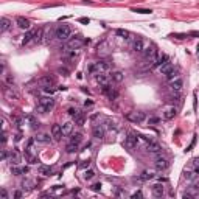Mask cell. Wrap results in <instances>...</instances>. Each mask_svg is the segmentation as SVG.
I'll use <instances>...</instances> for the list:
<instances>
[{
    "mask_svg": "<svg viewBox=\"0 0 199 199\" xmlns=\"http://www.w3.org/2000/svg\"><path fill=\"white\" fill-rule=\"evenodd\" d=\"M14 198H16V199L22 198V193H20V191H16V193H14Z\"/></svg>",
    "mask_w": 199,
    "mask_h": 199,
    "instance_id": "681fc988",
    "label": "cell"
},
{
    "mask_svg": "<svg viewBox=\"0 0 199 199\" xmlns=\"http://www.w3.org/2000/svg\"><path fill=\"white\" fill-rule=\"evenodd\" d=\"M50 173H51V168H50V167H45V165H41V167H39V174L48 176Z\"/></svg>",
    "mask_w": 199,
    "mask_h": 199,
    "instance_id": "4316f807",
    "label": "cell"
},
{
    "mask_svg": "<svg viewBox=\"0 0 199 199\" xmlns=\"http://www.w3.org/2000/svg\"><path fill=\"white\" fill-rule=\"evenodd\" d=\"M94 137H95V138H100V140L104 137V131H103V128H100V126H95V128H94Z\"/></svg>",
    "mask_w": 199,
    "mask_h": 199,
    "instance_id": "603a6c76",
    "label": "cell"
},
{
    "mask_svg": "<svg viewBox=\"0 0 199 199\" xmlns=\"http://www.w3.org/2000/svg\"><path fill=\"white\" fill-rule=\"evenodd\" d=\"M146 149H148L149 154H156V156H159L162 152V148L159 146L157 143H149L148 146H146Z\"/></svg>",
    "mask_w": 199,
    "mask_h": 199,
    "instance_id": "9a60e30c",
    "label": "cell"
},
{
    "mask_svg": "<svg viewBox=\"0 0 199 199\" xmlns=\"http://www.w3.org/2000/svg\"><path fill=\"white\" fill-rule=\"evenodd\" d=\"M25 173H28V168H13V174H16V176H20Z\"/></svg>",
    "mask_w": 199,
    "mask_h": 199,
    "instance_id": "d6a6232c",
    "label": "cell"
},
{
    "mask_svg": "<svg viewBox=\"0 0 199 199\" xmlns=\"http://www.w3.org/2000/svg\"><path fill=\"white\" fill-rule=\"evenodd\" d=\"M154 165H156V170L163 171V170H167V168H168V160H167L165 157H160V156H157V157H156Z\"/></svg>",
    "mask_w": 199,
    "mask_h": 199,
    "instance_id": "30bf717a",
    "label": "cell"
},
{
    "mask_svg": "<svg viewBox=\"0 0 199 199\" xmlns=\"http://www.w3.org/2000/svg\"><path fill=\"white\" fill-rule=\"evenodd\" d=\"M117 36H120V38H125V39H129V36H131V34H129V31H128V30H117Z\"/></svg>",
    "mask_w": 199,
    "mask_h": 199,
    "instance_id": "1f68e13d",
    "label": "cell"
},
{
    "mask_svg": "<svg viewBox=\"0 0 199 199\" xmlns=\"http://www.w3.org/2000/svg\"><path fill=\"white\" fill-rule=\"evenodd\" d=\"M185 177H188V179H191V177H193V174H191V173H190V171H187V173H185Z\"/></svg>",
    "mask_w": 199,
    "mask_h": 199,
    "instance_id": "f907efd6",
    "label": "cell"
},
{
    "mask_svg": "<svg viewBox=\"0 0 199 199\" xmlns=\"http://www.w3.org/2000/svg\"><path fill=\"white\" fill-rule=\"evenodd\" d=\"M97 81L101 86H109V82H111V76L106 75V72L104 73H97Z\"/></svg>",
    "mask_w": 199,
    "mask_h": 199,
    "instance_id": "4fadbf2b",
    "label": "cell"
},
{
    "mask_svg": "<svg viewBox=\"0 0 199 199\" xmlns=\"http://www.w3.org/2000/svg\"><path fill=\"white\" fill-rule=\"evenodd\" d=\"M72 131H73V123H64L62 125V134L64 135H70L72 134Z\"/></svg>",
    "mask_w": 199,
    "mask_h": 199,
    "instance_id": "44dd1931",
    "label": "cell"
},
{
    "mask_svg": "<svg viewBox=\"0 0 199 199\" xmlns=\"http://www.w3.org/2000/svg\"><path fill=\"white\" fill-rule=\"evenodd\" d=\"M36 140L41 142V143H48V142H50V135L48 134H39L38 137H36Z\"/></svg>",
    "mask_w": 199,
    "mask_h": 199,
    "instance_id": "484cf974",
    "label": "cell"
},
{
    "mask_svg": "<svg viewBox=\"0 0 199 199\" xmlns=\"http://www.w3.org/2000/svg\"><path fill=\"white\" fill-rule=\"evenodd\" d=\"M25 120L30 123V126H31V128H36V125H39L38 121H36V118L33 117V115H28V117H25Z\"/></svg>",
    "mask_w": 199,
    "mask_h": 199,
    "instance_id": "836d02e7",
    "label": "cell"
},
{
    "mask_svg": "<svg viewBox=\"0 0 199 199\" xmlns=\"http://www.w3.org/2000/svg\"><path fill=\"white\" fill-rule=\"evenodd\" d=\"M176 114H177V111H176L174 106H167V107H163V111H162V115H163L165 120H173L176 117Z\"/></svg>",
    "mask_w": 199,
    "mask_h": 199,
    "instance_id": "ba28073f",
    "label": "cell"
},
{
    "mask_svg": "<svg viewBox=\"0 0 199 199\" xmlns=\"http://www.w3.org/2000/svg\"><path fill=\"white\" fill-rule=\"evenodd\" d=\"M159 69H160V73L162 75H167V76L174 72V67H173V64H171V62H165V64L160 65Z\"/></svg>",
    "mask_w": 199,
    "mask_h": 199,
    "instance_id": "7c38bea8",
    "label": "cell"
},
{
    "mask_svg": "<svg viewBox=\"0 0 199 199\" xmlns=\"http://www.w3.org/2000/svg\"><path fill=\"white\" fill-rule=\"evenodd\" d=\"M73 120H75V125H78V126H82V125H84V117H82L79 112L73 117Z\"/></svg>",
    "mask_w": 199,
    "mask_h": 199,
    "instance_id": "f1b7e54d",
    "label": "cell"
},
{
    "mask_svg": "<svg viewBox=\"0 0 199 199\" xmlns=\"http://www.w3.org/2000/svg\"><path fill=\"white\" fill-rule=\"evenodd\" d=\"M157 47L156 45H149V47L145 50V61H149L151 62V69H152V62L156 61V58H157Z\"/></svg>",
    "mask_w": 199,
    "mask_h": 199,
    "instance_id": "3957f363",
    "label": "cell"
},
{
    "mask_svg": "<svg viewBox=\"0 0 199 199\" xmlns=\"http://www.w3.org/2000/svg\"><path fill=\"white\" fill-rule=\"evenodd\" d=\"M65 149H67V152H75V151H76V149H78V145H73V143H69V145H67V148H65Z\"/></svg>",
    "mask_w": 199,
    "mask_h": 199,
    "instance_id": "8d00e7d4",
    "label": "cell"
},
{
    "mask_svg": "<svg viewBox=\"0 0 199 199\" xmlns=\"http://www.w3.org/2000/svg\"><path fill=\"white\" fill-rule=\"evenodd\" d=\"M69 114H70L72 117H75V115L78 114V111H76V109H69Z\"/></svg>",
    "mask_w": 199,
    "mask_h": 199,
    "instance_id": "ee69618b",
    "label": "cell"
},
{
    "mask_svg": "<svg viewBox=\"0 0 199 199\" xmlns=\"http://www.w3.org/2000/svg\"><path fill=\"white\" fill-rule=\"evenodd\" d=\"M165 62H168V56L167 55L157 56V58H156V61L152 62V69H154V67H160V65H163Z\"/></svg>",
    "mask_w": 199,
    "mask_h": 199,
    "instance_id": "2e32d148",
    "label": "cell"
},
{
    "mask_svg": "<svg viewBox=\"0 0 199 199\" xmlns=\"http://www.w3.org/2000/svg\"><path fill=\"white\" fill-rule=\"evenodd\" d=\"M107 70H109V64L106 61H98L90 67L92 73H94V72H97V73H104V72H107Z\"/></svg>",
    "mask_w": 199,
    "mask_h": 199,
    "instance_id": "8992f818",
    "label": "cell"
},
{
    "mask_svg": "<svg viewBox=\"0 0 199 199\" xmlns=\"http://www.w3.org/2000/svg\"><path fill=\"white\" fill-rule=\"evenodd\" d=\"M81 140H82V135H81V134H75V135H72L70 143H73V145H79V143H81Z\"/></svg>",
    "mask_w": 199,
    "mask_h": 199,
    "instance_id": "83f0119b",
    "label": "cell"
},
{
    "mask_svg": "<svg viewBox=\"0 0 199 199\" xmlns=\"http://www.w3.org/2000/svg\"><path fill=\"white\" fill-rule=\"evenodd\" d=\"M89 165H90V160H84V162H81V163H79V167L86 168V167H89Z\"/></svg>",
    "mask_w": 199,
    "mask_h": 199,
    "instance_id": "60d3db41",
    "label": "cell"
},
{
    "mask_svg": "<svg viewBox=\"0 0 199 199\" xmlns=\"http://www.w3.org/2000/svg\"><path fill=\"white\" fill-rule=\"evenodd\" d=\"M134 13H138V14H151V9H143V8H132Z\"/></svg>",
    "mask_w": 199,
    "mask_h": 199,
    "instance_id": "e575fe53",
    "label": "cell"
},
{
    "mask_svg": "<svg viewBox=\"0 0 199 199\" xmlns=\"http://www.w3.org/2000/svg\"><path fill=\"white\" fill-rule=\"evenodd\" d=\"M132 50H134V51H143V50H145L143 41H142L140 38H137L134 42H132Z\"/></svg>",
    "mask_w": 199,
    "mask_h": 199,
    "instance_id": "e0dca14e",
    "label": "cell"
},
{
    "mask_svg": "<svg viewBox=\"0 0 199 199\" xmlns=\"http://www.w3.org/2000/svg\"><path fill=\"white\" fill-rule=\"evenodd\" d=\"M173 38H177V39H184V38H187V34H173Z\"/></svg>",
    "mask_w": 199,
    "mask_h": 199,
    "instance_id": "7dc6e473",
    "label": "cell"
},
{
    "mask_svg": "<svg viewBox=\"0 0 199 199\" xmlns=\"http://www.w3.org/2000/svg\"><path fill=\"white\" fill-rule=\"evenodd\" d=\"M11 26V20L6 17H2L0 19V31H6V30Z\"/></svg>",
    "mask_w": 199,
    "mask_h": 199,
    "instance_id": "ffe728a7",
    "label": "cell"
},
{
    "mask_svg": "<svg viewBox=\"0 0 199 199\" xmlns=\"http://www.w3.org/2000/svg\"><path fill=\"white\" fill-rule=\"evenodd\" d=\"M196 173H198V174H199V167H198V168H196Z\"/></svg>",
    "mask_w": 199,
    "mask_h": 199,
    "instance_id": "816d5d0a",
    "label": "cell"
},
{
    "mask_svg": "<svg viewBox=\"0 0 199 199\" xmlns=\"http://www.w3.org/2000/svg\"><path fill=\"white\" fill-rule=\"evenodd\" d=\"M94 176H95L94 171H92V170H87V171L84 173V179H86V181H90V179H94Z\"/></svg>",
    "mask_w": 199,
    "mask_h": 199,
    "instance_id": "d590c367",
    "label": "cell"
},
{
    "mask_svg": "<svg viewBox=\"0 0 199 199\" xmlns=\"http://www.w3.org/2000/svg\"><path fill=\"white\" fill-rule=\"evenodd\" d=\"M9 162H11L13 165L20 163V154H19L17 151H11V154H9Z\"/></svg>",
    "mask_w": 199,
    "mask_h": 199,
    "instance_id": "d6986e66",
    "label": "cell"
},
{
    "mask_svg": "<svg viewBox=\"0 0 199 199\" xmlns=\"http://www.w3.org/2000/svg\"><path fill=\"white\" fill-rule=\"evenodd\" d=\"M137 145H138V137L135 134H129L128 137H126V140H125V146L126 148L134 149V148H137Z\"/></svg>",
    "mask_w": 199,
    "mask_h": 199,
    "instance_id": "52a82bcc",
    "label": "cell"
},
{
    "mask_svg": "<svg viewBox=\"0 0 199 199\" xmlns=\"http://www.w3.org/2000/svg\"><path fill=\"white\" fill-rule=\"evenodd\" d=\"M5 97L8 98V100H13V98H17V95H16V92L13 90L11 87H5Z\"/></svg>",
    "mask_w": 199,
    "mask_h": 199,
    "instance_id": "cb8c5ba5",
    "label": "cell"
},
{
    "mask_svg": "<svg viewBox=\"0 0 199 199\" xmlns=\"http://www.w3.org/2000/svg\"><path fill=\"white\" fill-rule=\"evenodd\" d=\"M70 34H72V30H70L69 25H59L55 31V36L59 39V41H67V39L70 38Z\"/></svg>",
    "mask_w": 199,
    "mask_h": 199,
    "instance_id": "7a4b0ae2",
    "label": "cell"
},
{
    "mask_svg": "<svg viewBox=\"0 0 199 199\" xmlns=\"http://www.w3.org/2000/svg\"><path fill=\"white\" fill-rule=\"evenodd\" d=\"M79 22H81V24H89L90 20H89L87 17H81V19H79Z\"/></svg>",
    "mask_w": 199,
    "mask_h": 199,
    "instance_id": "f6af8a7d",
    "label": "cell"
},
{
    "mask_svg": "<svg viewBox=\"0 0 199 199\" xmlns=\"http://www.w3.org/2000/svg\"><path fill=\"white\" fill-rule=\"evenodd\" d=\"M13 82H14V78L11 75H8L6 76V84H13Z\"/></svg>",
    "mask_w": 199,
    "mask_h": 199,
    "instance_id": "7bdbcfd3",
    "label": "cell"
},
{
    "mask_svg": "<svg viewBox=\"0 0 199 199\" xmlns=\"http://www.w3.org/2000/svg\"><path fill=\"white\" fill-rule=\"evenodd\" d=\"M156 123H159V118H156V117H152V118L148 120V125H156Z\"/></svg>",
    "mask_w": 199,
    "mask_h": 199,
    "instance_id": "74e56055",
    "label": "cell"
},
{
    "mask_svg": "<svg viewBox=\"0 0 199 199\" xmlns=\"http://www.w3.org/2000/svg\"><path fill=\"white\" fill-rule=\"evenodd\" d=\"M84 44V41H82L81 38H72L70 41L65 44V51H72V50H78L81 45Z\"/></svg>",
    "mask_w": 199,
    "mask_h": 199,
    "instance_id": "277c9868",
    "label": "cell"
},
{
    "mask_svg": "<svg viewBox=\"0 0 199 199\" xmlns=\"http://www.w3.org/2000/svg\"><path fill=\"white\" fill-rule=\"evenodd\" d=\"M152 177H154V174H152L151 171H143V173H142V176H140L142 181H151Z\"/></svg>",
    "mask_w": 199,
    "mask_h": 199,
    "instance_id": "f546056e",
    "label": "cell"
},
{
    "mask_svg": "<svg viewBox=\"0 0 199 199\" xmlns=\"http://www.w3.org/2000/svg\"><path fill=\"white\" fill-rule=\"evenodd\" d=\"M0 196H2V199H8V193H6V190H0Z\"/></svg>",
    "mask_w": 199,
    "mask_h": 199,
    "instance_id": "ab89813d",
    "label": "cell"
},
{
    "mask_svg": "<svg viewBox=\"0 0 199 199\" xmlns=\"http://www.w3.org/2000/svg\"><path fill=\"white\" fill-rule=\"evenodd\" d=\"M126 118H128L129 121H132V123H142V121L145 120V114L140 111H134V112H129L128 115H126Z\"/></svg>",
    "mask_w": 199,
    "mask_h": 199,
    "instance_id": "5b68a950",
    "label": "cell"
},
{
    "mask_svg": "<svg viewBox=\"0 0 199 199\" xmlns=\"http://www.w3.org/2000/svg\"><path fill=\"white\" fill-rule=\"evenodd\" d=\"M39 82H41L44 87H51V86L55 84V79H53L51 76L48 75V76H44V78H41V81H39Z\"/></svg>",
    "mask_w": 199,
    "mask_h": 199,
    "instance_id": "ac0fdd59",
    "label": "cell"
},
{
    "mask_svg": "<svg viewBox=\"0 0 199 199\" xmlns=\"http://www.w3.org/2000/svg\"><path fill=\"white\" fill-rule=\"evenodd\" d=\"M182 78H179V76H176L174 79H170V89L173 92H176V94H179V92L182 90Z\"/></svg>",
    "mask_w": 199,
    "mask_h": 199,
    "instance_id": "9c48e42d",
    "label": "cell"
},
{
    "mask_svg": "<svg viewBox=\"0 0 199 199\" xmlns=\"http://www.w3.org/2000/svg\"><path fill=\"white\" fill-rule=\"evenodd\" d=\"M163 193H165V188H163V185H162V184L152 185V194H154L156 198H162V196H163Z\"/></svg>",
    "mask_w": 199,
    "mask_h": 199,
    "instance_id": "5bb4252c",
    "label": "cell"
},
{
    "mask_svg": "<svg viewBox=\"0 0 199 199\" xmlns=\"http://www.w3.org/2000/svg\"><path fill=\"white\" fill-rule=\"evenodd\" d=\"M132 198H142V191H135V193H132Z\"/></svg>",
    "mask_w": 199,
    "mask_h": 199,
    "instance_id": "bcb514c9",
    "label": "cell"
},
{
    "mask_svg": "<svg viewBox=\"0 0 199 199\" xmlns=\"http://www.w3.org/2000/svg\"><path fill=\"white\" fill-rule=\"evenodd\" d=\"M36 36V30H31V31H28L26 34L24 36V44H28L30 41H31L33 38Z\"/></svg>",
    "mask_w": 199,
    "mask_h": 199,
    "instance_id": "d4e9b609",
    "label": "cell"
},
{
    "mask_svg": "<svg viewBox=\"0 0 199 199\" xmlns=\"http://www.w3.org/2000/svg\"><path fill=\"white\" fill-rule=\"evenodd\" d=\"M2 145L3 146L6 145V134H3V137H2Z\"/></svg>",
    "mask_w": 199,
    "mask_h": 199,
    "instance_id": "c3c4849f",
    "label": "cell"
},
{
    "mask_svg": "<svg viewBox=\"0 0 199 199\" xmlns=\"http://www.w3.org/2000/svg\"><path fill=\"white\" fill-rule=\"evenodd\" d=\"M58 72H59V73H61L62 76H67V75H69V70H67V69H59Z\"/></svg>",
    "mask_w": 199,
    "mask_h": 199,
    "instance_id": "b9f144b4",
    "label": "cell"
},
{
    "mask_svg": "<svg viewBox=\"0 0 199 199\" xmlns=\"http://www.w3.org/2000/svg\"><path fill=\"white\" fill-rule=\"evenodd\" d=\"M51 134H53V138H55L56 142H59V140H61V137L64 135V134H62V126L53 125L51 126Z\"/></svg>",
    "mask_w": 199,
    "mask_h": 199,
    "instance_id": "8fae6325",
    "label": "cell"
},
{
    "mask_svg": "<svg viewBox=\"0 0 199 199\" xmlns=\"http://www.w3.org/2000/svg\"><path fill=\"white\" fill-rule=\"evenodd\" d=\"M112 79L117 81V82H121L123 81V73H121V72H114V73H112Z\"/></svg>",
    "mask_w": 199,
    "mask_h": 199,
    "instance_id": "4dcf8cb0",
    "label": "cell"
},
{
    "mask_svg": "<svg viewBox=\"0 0 199 199\" xmlns=\"http://www.w3.org/2000/svg\"><path fill=\"white\" fill-rule=\"evenodd\" d=\"M92 190H94V191H100V190H101V184H94V185H92Z\"/></svg>",
    "mask_w": 199,
    "mask_h": 199,
    "instance_id": "f35d334b",
    "label": "cell"
},
{
    "mask_svg": "<svg viewBox=\"0 0 199 199\" xmlns=\"http://www.w3.org/2000/svg\"><path fill=\"white\" fill-rule=\"evenodd\" d=\"M17 25L24 30H28L30 28V20L25 19V17H17Z\"/></svg>",
    "mask_w": 199,
    "mask_h": 199,
    "instance_id": "7402d4cb",
    "label": "cell"
},
{
    "mask_svg": "<svg viewBox=\"0 0 199 199\" xmlns=\"http://www.w3.org/2000/svg\"><path fill=\"white\" fill-rule=\"evenodd\" d=\"M53 107H55V100H53V98L42 97L41 100H39V106H38V111H39V112L45 114V112L51 111Z\"/></svg>",
    "mask_w": 199,
    "mask_h": 199,
    "instance_id": "6da1fadb",
    "label": "cell"
}]
</instances>
